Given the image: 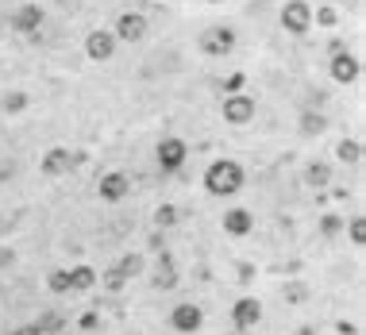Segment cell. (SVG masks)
I'll return each mask as SVG.
<instances>
[{
	"mask_svg": "<svg viewBox=\"0 0 366 335\" xmlns=\"http://www.w3.org/2000/svg\"><path fill=\"white\" fill-rule=\"evenodd\" d=\"M305 185L308 189H328L332 185V166L328 162H308L305 166Z\"/></svg>",
	"mask_w": 366,
	"mask_h": 335,
	"instance_id": "cell-18",
	"label": "cell"
},
{
	"mask_svg": "<svg viewBox=\"0 0 366 335\" xmlns=\"http://www.w3.org/2000/svg\"><path fill=\"white\" fill-rule=\"evenodd\" d=\"M146 15L143 12H120L116 23H112V35H116V43H143L146 39Z\"/></svg>",
	"mask_w": 366,
	"mask_h": 335,
	"instance_id": "cell-9",
	"label": "cell"
},
{
	"mask_svg": "<svg viewBox=\"0 0 366 335\" xmlns=\"http://www.w3.org/2000/svg\"><path fill=\"white\" fill-rule=\"evenodd\" d=\"M235 43H239V35H235L232 27H224V23L205 27V31H201V39H197L201 54H208V58H227V54L235 51Z\"/></svg>",
	"mask_w": 366,
	"mask_h": 335,
	"instance_id": "cell-2",
	"label": "cell"
},
{
	"mask_svg": "<svg viewBox=\"0 0 366 335\" xmlns=\"http://www.w3.org/2000/svg\"><path fill=\"white\" fill-rule=\"evenodd\" d=\"M243 182H247V174H243V166L235 158H216L205 166V177H201V185H205L208 197H235V193L243 189Z\"/></svg>",
	"mask_w": 366,
	"mask_h": 335,
	"instance_id": "cell-1",
	"label": "cell"
},
{
	"mask_svg": "<svg viewBox=\"0 0 366 335\" xmlns=\"http://www.w3.org/2000/svg\"><path fill=\"white\" fill-rule=\"evenodd\" d=\"M313 23H320V27H336V23H339L336 4H320V8H313Z\"/></svg>",
	"mask_w": 366,
	"mask_h": 335,
	"instance_id": "cell-28",
	"label": "cell"
},
{
	"mask_svg": "<svg viewBox=\"0 0 366 335\" xmlns=\"http://www.w3.org/2000/svg\"><path fill=\"white\" fill-rule=\"evenodd\" d=\"M96 282H101V289H104V293H112V297H116V293H124V289H127V277L120 274L116 266H108V270H104L101 277H96Z\"/></svg>",
	"mask_w": 366,
	"mask_h": 335,
	"instance_id": "cell-21",
	"label": "cell"
},
{
	"mask_svg": "<svg viewBox=\"0 0 366 335\" xmlns=\"http://www.w3.org/2000/svg\"><path fill=\"white\" fill-rule=\"evenodd\" d=\"M120 270V274L127 277V282H132V277H143V270H146V258L139 255V251H127V255H120L116 263H112Z\"/></svg>",
	"mask_w": 366,
	"mask_h": 335,
	"instance_id": "cell-19",
	"label": "cell"
},
{
	"mask_svg": "<svg viewBox=\"0 0 366 335\" xmlns=\"http://www.w3.org/2000/svg\"><path fill=\"white\" fill-rule=\"evenodd\" d=\"M328 73H332V81H336V85H355V81L362 77V62H359V54H351V51H336V54H332V62H328Z\"/></svg>",
	"mask_w": 366,
	"mask_h": 335,
	"instance_id": "cell-10",
	"label": "cell"
},
{
	"mask_svg": "<svg viewBox=\"0 0 366 335\" xmlns=\"http://www.w3.org/2000/svg\"><path fill=\"white\" fill-rule=\"evenodd\" d=\"M116 35H112V27H96L85 35V58L89 62H112V54H116Z\"/></svg>",
	"mask_w": 366,
	"mask_h": 335,
	"instance_id": "cell-11",
	"label": "cell"
},
{
	"mask_svg": "<svg viewBox=\"0 0 366 335\" xmlns=\"http://www.w3.org/2000/svg\"><path fill=\"white\" fill-rule=\"evenodd\" d=\"M12 335H43V331H39L35 324H20V328H15Z\"/></svg>",
	"mask_w": 366,
	"mask_h": 335,
	"instance_id": "cell-35",
	"label": "cell"
},
{
	"mask_svg": "<svg viewBox=\"0 0 366 335\" xmlns=\"http://www.w3.org/2000/svg\"><path fill=\"white\" fill-rule=\"evenodd\" d=\"M297 132L305 135V139H313V135H324V132H328V116H324V112H313V108H305V112H301V124H297Z\"/></svg>",
	"mask_w": 366,
	"mask_h": 335,
	"instance_id": "cell-17",
	"label": "cell"
},
{
	"mask_svg": "<svg viewBox=\"0 0 366 335\" xmlns=\"http://www.w3.org/2000/svg\"><path fill=\"white\" fill-rule=\"evenodd\" d=\"M205 4H224V0H205Z\"/></svg>",
	"mask_w": 366,
	"mask_h": 335,
	"instance_id": "cell-37",
	"label": "cell"
},
{
	"mask_svg": "<svg viewBox=\"0 0 366 335\" xmlns=\"http://www.w3.org/2000/svg\"><path fill=\"white\" fill-rule=\"evenodd\" d=\"M235 274H239V277H235V282H239V285H251V282H255V277H258V270L251 266V263H239V266H235Z\"/></svg>",
	"mask_w": 366,
	"mask_h": 335,
	"instance_id": "cell-31",
	"label": "cell"
},
{
	"mask_svg": "<svg viewBox=\"0 0 366 335\" xmlns=\"http://www.w3.org/2000/svg\"><path fill=\"white\" fill-rule=\"evenodd\" d=\"M278 20H282V31H286V35L301 39V35L313 31V4H308V0H286Z\"/></svg>",
	"mask_w": 366,
	"mask_h": 335,
	"instance_id": "cell-4",
	"label": "cell"
},
{
	"mask_svg": "<svg viewBox=\"0 0 366 335\" xmlns=\"http://www.w3.org/2000/svg\"><path fill=\"white\" fill-rule=\"evenodd\" d=\"M96 197L104 204H120L132 197V177L124 174V170H108V174H101V182H96Z\"/></svg>",
	"mask_w": 366,
	"mask_h": 335,
	"instance_id": "cell-8",
	"label": "cell"
},
{
	"mask_svg": "<svg viewBox=\"0 0 366 335\" xmlns=\"http://www.w3.org/2000/svg\"><path fill=\"white\" fill-rule=\"evenodd\" d=\"M336 331H339V335H359V324H351V320H339V324H336Z\"/></svg>",
	"mask_w": 366,
	"mask_h": 335,
	"instance_id": "cell-32",
	"label": "cell"
},
{
	"mask_svg": "<svg viewBox=\"0 0 366 335\" xmlns=\"http://www.w3.org/2000/svg\"><path fill=\"white\" fill-rule=\"evenodd\" d=\"M15 263V251L12 247H0V266H12Z\"/></svg>",
	"mask_w": 366,
	"mask_h": 335,
	"instance_id": "cell-34",
	"label": "cell"
},
{
	"mask_svg": "<svg viewBox=\"0 0 366 335\" xmlns=\"http://www.w3.org/2000/svg\"><path fill=\"white\" fill-rule=\"evenodd\" d=\"M227 93H239V89H243V73H232V77H227Z\"/></svg>",
	"mask_w": 366,
	"mask_h": 335,
	"instance_id": "cell-33",
	"label": "cell"
},
{
	"mask_svg": "<svg viewBox=\"0 0 366 335\" xmlns=\"http://www.w3.org/2000/svg\"><path fill=\"white\" fill-rule=\"evenodd\" d=\"M258 320H263V301L258 297H239L232 305V324L235 331H255Z\"/></svg>",
	"mask_w": 366,
	"mask_h": 335,
	"instance_id": "cell-12",
	"label": "cell"
},
{
	"mask_svg": "<svg viewBox=\"0 0 366 335\" xmlns=\"http://www.w3.org/2000/svg\"><path fill=\"white\" fill-rule=\"evenodd\" d=\"M81 162H85V154L81 151H70V146H51V151L43 154V162H39V170H43V177H66L70 170H77Z\"/></svg>",
	"mask_w": 366,
	"mask_h": 335,
	"instance_id": "cell-6",
	"label": "cell"
},
{
	"mask_svg": "<svg viewBox=\"0 0 366 335\" xmlns=\"http://www.w3.org/2000/svg\"><path fill=\"white\" fill-rule=\"evenodd\" d=\"M96 277H101V274H96L93 266H85V263L70 266V293H89L96 285Z\"/></svg>",
	"mask_w": 366,
	"mask_h": 335,
	"instance_id": "cell-16",
	"label": "cell"
},
{
	"mask_svg": "<svg viewBox=\"0 0 366 335\" xmlns=\"http://www.w3.org/2000/svg\"><path fill=\"white\" fill-rule=\"evenodd\" d=\"M177 220H182L177 204H158V208H154V227H158V232H170V227H174Z\"/></svg>",
	"mask_w": 366,
	"mask_h": 335,
	"instance_id": "cell-22",
	"label": "cell"
},
{
	"mask_svg": "<svg viewBox=\"0 0 366 335\" xmlns=\"http://www.w3.org/2000/svg\"><path fill=\"white\" fill-rule=\"evenodd\" d=\"M282 297H286L289 305H305V301H308V282H301V277H293V282H286V289H282Z\"/></svg>",
	"mask_w": 366,
	"mask_h": 335,
	"instance_id": "cell-23",
	"label": "cell"
},
{
	"mask_svg": "<svg viewBox=\"0 0 366 335\" xmlns=\"http://www.w3.org/2000/svg\"><path fill=\"white\" fill-rule=\"evenodd\" d=\"M328 4H343V0H328Z\"/></svg>",
	"mask_w": 366,
	"mask_h": 335,
	"instance_id": "cell-38",
	"label": "cell"
},
{
	"mask_svg": "<svg viewBox=\"0 0 366 335\" xmlns=\"http://www.w3.org/2000/svg\"><path fill=\"white\" fill-rule=\"evenodd\" d=\"M43 20H46L43 8H39L35 0H27V4H20V8L12 12V31H15V35H27V39H31V35H39Z\"/></svg>",
	"mask_w": 366,
	"mask_h": 335,
	"instance_id": "cell-13",
	"label": "cell"
},
{
	"mask_svg": "<svg viewBox=\"0 0 366 335\" xmlns=\"http://www.w3.org/2000/svg\"><path fill=\"white\" fill-rule=\"evenodd\" d=\"M343 232V216H336V212H328V216H320V235L324 239H332V235Z\"/></svg>",
	"mask_w": 366,
	"mask_h": 335,
	"instance_id": "cell-29",
	"label": "cell"
},
{
	"mask_svg": "<svg viewBox=\"0 0 366 335\" xmlns=\"http://www.w3.org/2000/svg\"><path fill=\"white\" fill-rule=\"evenodd\" d=\"M170 328H174L177 335H197L201 328H205V308L193 305V301L174 305L170 308Z\"/></svg>",
	"mask_w": 366,
	"mask_h": 335,
	"instance_id": "cell-7",
	"label": "cell"
},
{
	"mask_svg": "<svg viewBox=\"0 0 366 335\" xmlns=\"http://www.w3.org/2000/svg\"><path fill=\"white\" fill-rule=\"evenodd\" d=\"M46 289H51L54 297H66L70 293V270H51V274H46Z\"/></svg>",
	"mask_w": 366,
	"mask_h": 335,
	"instance_id": "cell-24",
	"label": "cell"
},
{
	"mask_svg": "<svg viewBox=\"0 0 366 335\" xmlns=\"http://www.w3.org/2000/svg\"><path fill=\"white\" fill-rule=\"evenodd\" d=\"M35 328L43 331V335H58L62 328H66V320H62L58 312H43V316H39V320H35Z\"/></svg>",
	"mask_w": 366,
	"mask_h": 335,
	"instance_id": "cell-27",
	"label": "cell"
},
{
	"mask_svg": "<svg viewBox=\"0 0 366 335\" xmlns=\"http://www.w3.org/2000/svg\"><path fill=\"white\" fill-rule=\"evenodd\" d=\"M177 266H174V258H170V251H158V266H154V277H151V289H158V293H170V289H177Z\"/></svg>",
	"mask_w": 366,
	"mask_h": 335,
	"instance_id": "cell-14",
	"label": "cell"
},
{
	"mask_svg": "<svg viewBox=\"0 0 366 335\" xmlns=\"http://www.w3.org/2000/svg\"><path fill=\"white\" fill-rule=\"evenodd\" d=\"M154 158H158V170L162 174H177L189 158V143L182 135H162L158 146H154Z\"/></svg>",
	"mask_w": 366,
	"mask_h": 335,
	"instance_id": "cell-3",
	"label": "cell"
},
{
	"mask_svg": "<svg viewBox=\"0 0 366 335\" xmlns=\"http://www.w3.org/2000/svg\"><path fill=\"white\" fill-rule=\"evenodd\" d=\"M77 328L81 331H96V328H101V312H93V308H89V312H81Z\"/></svg>",
	"mask_w": 366,
	"mask_h": 335,
	"instance_id": "cell-30",
	"label": "cell"
},
{
	"mask_svg": "<svg viewBox=\"0 0 366 335\" xmlns=\"http://www.w3.org/2000/svg\"><path fill=\"white\" fill-rule=\"evenodd\" d=\"M151 251H166V239H162V232L151 235Z\"/></svg>",
	"mask_w": 366,
	"mask_h": 335,
	"instance_id": "cell-36",
	"label": "cell"
},
{
	"mask_svg": "<svg viewBox=\"0 0 366 335\" xmlns=\"http://www.w3.org/2000/svg\"><path fill=\"white\" fill-rule=\"evenodd\" d=\"M0 108L8 112V116H15V112L27 108V93L23 89H12V93H4V101H0Z\"/></svg>",
	"mask_w": 366,
	"mask_h": 335,
	"instance_id": "cell-26",
	"label": "cell"
},
{
	"mask_svg": "<svg viewBox=\"0 0 366 335\" xmlns=\"http://www.w3.org/2000/svg\"><path fill=\"white\" fill-rule=\"evenodd\" d=\"M336 158L347 166H359L362 162V139H339L336 143Z\"/></svg>",
	"mask_w": 366,
	"mask_h": 335,
	"instance_id": "cell-20",
	"label": "cell"
},
{
	"mask_svg": "<svg viewBox=\"0 0 366 335\" xmlns=\"http://www.w3.org/2000/svg\"><path fill=\"white\" fill-rule=\"evenodd\" d=\"M343 227H347V239H351L355 247H366V220H362V216L343 220Z\"/></svg>",
	"mask_w": 366,
	"mask_h": 335,
	"instance_id": "cell-25",
	"label": "cell"
},
{
	"mask_svg": "<svg viewBox=\"0 0 366 335\" xmlns=\"http://www.w3.org/2000/svg\"><path fill=\"white\" fill-rule=\"evenodd\" d=\"M220 224H224V235H232V239H243V235L255 232V216L247 208H227Z\"/></svg>",
	"mask_w": 366,
	"mask_h": 335,
	"instance_id": "cell-15",
	"label": "cell"
},
{
	"mask_svg": "<svg viewBox=\"0 0 366 335\" xmlns=\"http://www.w3.org/2000/svg\"><path fill=\"white\" fill-rule=\"evenodd\" d=\"M255 112H258V101L251 93H227L224 104H220V116L232 127H247L251 120H255Z\"/></svg>",
	"mask_w": 366,
	"mask_h": 335,
	"instance_id": "cell-5",
	"label": "cell"
}]
</instances>
